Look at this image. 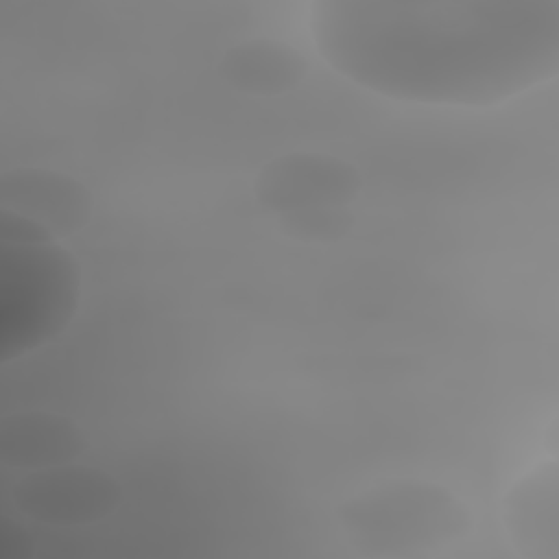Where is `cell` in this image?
Instances as JSON below:
<instances>
[{
    "label": "cell",
    "mask_w": 559,
    "mask_h": 559,
    "mask_svg": "<svg viewBox=\"0 0 559 559\" xmlns=\"http://www.w3.org/2000/svg\"><path fill=\"white\" fill-rule=\"evenodd\" d=\"M321 57L380 96L487 107L559 74L557 0H323Z\"/></svg>",
    "instance_id": "6da1fadb"
},
{
    "label": "cell",
    "mask_w": 559,
    "mask_h": 559,
    "mask_svg": "<svg viewBox=\"0 0 559 559\" xmlns=\"http://www.w3.org/2000/svg\"><path fill=\"white\" fill-rule=\"evenodd\" d=\"M338 522L352 546L369 557L432 552L472 531V513L456 493L417 478L362 489L338 507Z\"/></svg>",
    "instance_id": "7a4b0ae2"
},
{
    "label": "cell",
    "mask_w": 559,
    "mask_h": 559,
    "mask_svg": "<svg viewBox=\"0 0 559 559\" xmlns=\"http://www.w3.org/2000/svg\"><path fill=\"white\" fill-rule=\"evenodd\" d=\"M81 264L59 242H0V365L55 341L81 304Z\"/></svg>",
    "instance_id": "3957f363"
},
{
    "label": "cell",
    "mask_w": 559,
    "mask_h": 559,
    "mask_svg": "<svg viewBox=\"0 0 559 559\" xmlns=\"http://www.w3.org/2000/svg\"><path fill=\"white\" fill-rule=\"evenodd\" d=\"M11 498L17 513L33 522L85 526L109 518L122 502V489L105 469L74 461L24 472Z\"/></svg>",
    "instance_id": "277c9868"
},
{
    "label": "cell",
    "mask_w": 559,
    "mask_h": 559,
    "mask_svg": "<svg viewBox=\"0 0 559 559\" xmlns=\"http://www.w3.org/2000/svg\"><path fill=\"white\" fill-rule=\"evenodd\" d=\"M362 188L360 170L336 155L297 151L271 159L253 181L255 201L275 216L349 207Z\"/></svg>",
    "instance_id": "5b68a950"
},
{
    "label": "cell",
    "mask_w": 559,
    "mask_h": 559,
    "mask_svg": "<svg viewBox=\"0 0 559 559\" xmlns=\"http://www.w3.org/2000/svg\"><path fill=\"white\" fill-rule=\"evenodd\" d=\"M0 210L24 216L61 240L87 227L94 199L72 175L17 166L0 177Z\"/></svg>",
    "instance_id": "8992f818"
},
{
    "label": "cell",
    "mask_w": 559,
    "mask_h": 559,
    "mask_svg": "<svg viewBox=\"0 0 559 559\" xmlns=\"http://www.w3.org/2000/svg\"><path fill=\"white\" fill-rule=\"evenodd\" d=\"M504 526L520 555L559 557V467L555 461L535 465L509 489Z\"/></svg>",
    "instance_id": "52a82bcc"
},
{
    "label": "cell",
    "mask_w": 559,
    "mask_h": 559,
    "mask_svg": "<svg viewBox=\"0 0 559 559\" xmlns=\"http://www.w3.org/2000/svg\"><path fill=\"white\" fill-rule=\"evenodd\" d=\"M85 450V432L66 415L17 411L0 421V461L22 474L74 463Z\"/></svg>",
    "instance_id": "ba28073f"
},
{
    "label": "cell",
    "mask_w": 559,
    "mask_h": 559,
    "mask_svg": "<svg viewBox=\"0 0 559 559\" xmlns=\"http://www.w3.org/2000/svg\"><path fill=\"white\" fill-rule=\"evenodd\" d=\"M218 74L236 92L282 96L304 83L308 61L286 41L251 37L225 50L218 61Z\"/></svg>",
    "instance_id": "9c48e42d"
},
{
    "label": "cell",
    "mask_w": 559,
    "mask_h": 559,
    "mask_svg": "<svg viewBox=\"0 0 559 559\" xmlns=\"http://www.w3.org/2000/svg\"><path fill=\"white\" fill-rule=\"evenodd\" d=\"M282 229L301 242L323 245L336 242L352 229L349 207H330V210H306L277 216Z\"/></svg>",
    "instance_id": "30bf717a"
}]
</instances>
